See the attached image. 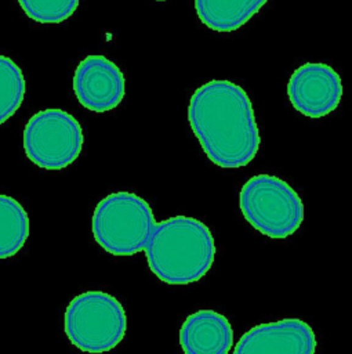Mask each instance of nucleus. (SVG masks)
<instances>
[{"instance_id":"nucleus-1","label":"nucleus","mask_w":352,"mask_h":354,"mask_svg":"<svg viewBox=\"0 0 352 354\" xmlns=\"http://www.w3.org/2000/svg\"><path fill=\"white\" fill-rule=\"evenodd\" d=\"M188 120L206 156L224 169L247 166L261 144L251 101L239 84L214 79L190 97Z\"/></svg>"},{"instance_id":"nucleus-2","label":"nucleus","mask_w":352,"mask_h":354,"mask_svg":"<svg viewBox=\"0 0 352 354\" xmlns=\"http://www.w3.org/2000/svg\"><path fill=\"white\" fill-rule=\"evenodd\" d=\"M144 252L155 277L168 285H188L210 271L215 243L203 221L174 216L153 224Z\"/></svg>"},{"instance_id":"nucleus-3","label":"nucleus","mask_w":352,"mask_h":354,"mask_svg":"<svg viewBox=\"0 0 352 354\" xmlns=\"http://www.w3.org/2000/svg\"><path fill=\"white\" fill-rule=\"evenodd\" d=\"M156 223L149 203L134 192L119 191L102 198L92 213L95 242L109 254L133 256L144 252Z\"/></svg>"},{"instance_id":"nucleus-4","label":"nucleus","mask_w":352,"mask_h":354,"mask_svg":"<svg viewBox=\"0 0 352 354\" xmlns=\"http://www.w3.org/2000/svg\"><path fill=\"white\" fill-rule=\"evenodd\" d=\"M239 206L251 227L273 239L293 235L304 220L300 195L284 180L271 174L250 177L240 189Z\"/></svg>"},{"instance_id":"nucleus-5","label":"nucleus","mask_w":352,"mask_h":354,"mask_svg":"<svg viewBox=\"0 0 352 354\" xmlns=\"http://www.w3.org/2000/svg\"><path fill=\"white\" fill-rule=\"evenodd\" d=\"M68 340L86 353H105L115 348L127 330V317L121 303L102 290H88L75 296L63 317Z\"/></svg>"},{"instance_id":"nucleus-6","label":"nucleus","mask_w":352,"mask_h":354,"mask_svg":"<svg viewBox=\"0 0 352 354\" xmlns=\"http://www.w3.org/2000/svg\"><path fill=\"white\" fill-rule=\"evenodd\" d=\"M84 142L79 120L63 109L36 112L25 124L22 144L25 155L37 167L61 170L72 165Z\"/></svg>"},{"instance_id":"nucleus-7","label":"nucleus","mask_w":352,"mask_h":354,"mask_svg":"<svg viewBox=\"0 0 352 354\" xmlns=\"http://www.w3.org/2000/svg\"><path fill=\"white\" fill-rule=\"evenodd\" d=\"M287 95L295 111L308 118H322L340 105L342 82L327 64L308 62L298 66L287 83Z\"/></svg>"},{"instance_id":"nucleus-8","label":"nucleus","mask_w":352,"mask_h":354,"mask_svg":"<svg viewBox=\"0 0 352 354\" xmlns=\"http://www.w3.org/2000/svg\"><path fill=\"white\" fill-rule=\"evenodd\" d=\"M126 79L120 68L104 55L81 59L73 75V93L86 109L106 112L115 109L126 93Z\"/></svg>"},{"instance_id":"nucleus-9","label":"nucleus","mask_w":352,"mask_h":354,"mask_svg":"<svg viewBox=\"0 0 352 354\" xmlns=\"http://www.w3.org/2000/svg\"><path fill=\"white\" fill-rule=\"evenodd\" d=\"M315 350L316 336L313 329L302 319L284 318L248 329L236 343L233 353L313 354Z\"/></svg>"},{"instance_id":"nucleus-10","label":"nucleus","mask_w":352,"mask_h":354,"mask_svg":"<svg viewBox=\"0 0 352 354\" xmlns=\"http://www.w3.org/2000/svg\"><path fill=\"white\" fill-rule=\"evenodd\" d=\"M232 344V325L214 310L192 313L181 325L179 346L186 354H226Z\"/></svg>"},{"instance_id":"nucleus-11","label":"nucleus","mask_w":352,"mask_h":354,"mask_svg":"<svg viewBox=\"0 0 352 354\" xmlns=\"http://www.w3.org/2000/svg\"><path fill=\"white\" fill-rule=\"evenodd\" d=\"M268 0H195L199 19L215 32H233L254 17Z\"/></svg>"},{"instance_id":"nucleus-12","label":"nucleus","mask_w":352,"mask_h":354,"mask_svg":"<svg viewBox=\"0 0 352 354\" xmlns=\"http://www.w3.org/2000/svg\"><path fill=\"white\" fill-rule=\"evenodd\" d=\"M29 236V216L12 196L0 194V259L15 256Z\"/></svg>"},{"instance_id":"nucleus-13","label":"nucleus","mask_w":352,"mask_h":354,"mask_svg":"<svg viewBox=\"0 0 352 354\" xmlns=\"http://www.w3.org/2000/svg\"><path fill=\"white\" fill-rule=\"evenodd\" d=\"M26 91L22 69L0 54V124L7 122L22 105Z\"/></svg>"},{"instance_id":"nucleus-14","label":"nucleus","mask_w":352,"mask_h":354,"mask_svg":"<svg viewBox=\"0 0 352 354\" xmlns=\"http://www.w3.org/2000/svg\"><path fill=\"white\" fill-rule=\"evenodd\" d=\"M22 11L39 24H59L77 10L80 0H18Z\"/></svg>"}]
</instances>
